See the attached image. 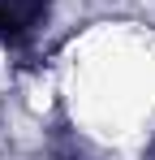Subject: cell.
<instances>
[{
  "instance_id": "6da1fadb",
  "label": "cell",
  "mask_w": 155,
  "mask_h": 160,
  "mask_svg": "<svg viewBox=\"0 0 155 160\" xmlns=\"http://www.w3.org/2000/svg\"><path fill=\"white\" fill-rule=\"evenodd\" d=\"M60 0H0V52L30 56L56 26Z\"/></svg>"
},
{
  "instance_id": "7a4b0ae2",
  "label": "cell",
  "mask_w": 155,
  "mask_h": 160,
  "mask_svg": "<svg viewBox=\"0 0 155 160\" xmlns=\"http://www.w3.org/2000/svg\"><path fill=\"white\" fill-rule=\"evenodd\" d=\"M39 152H43V160H116L95 134L78 126V117L65 104H52V112L43 117Z\"/></svg>"
},
{
  "instance_id": "3957f363",
  "label": "cell",
  "mask_w": 155,
  "mask_h": 160,
  "mask_svg": "<svg viewBox=\"0 0 155 160\" xmlns=\"http://www.w3.org/2000/svg\"><path fill=\"white\" fill-rule=\"evenodd\" d=\"M138 160H155V130L147 134V143H142V152H138Z\"/></svg>"
}]
</instances>
